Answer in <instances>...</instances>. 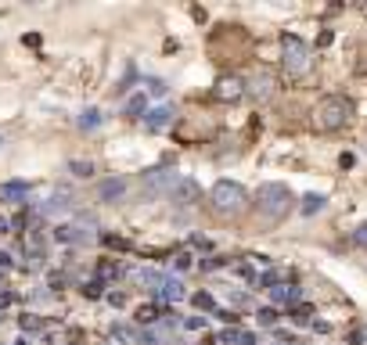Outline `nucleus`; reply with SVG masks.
Returning a JSON list of instances; mask_svg holds the SVG:
<instances>
[{
  "label": "nucleus",
  "mask_w": 367,
  "mask_h": 345,
  "mask_svg": "<svg viewBox=\"0 0 367 345\" xmlns=\"http://www.w3.org/2000/svg\"><path fill=\"white\" fill-rule=\"evenodd\" d=\"M0 144H4V137H0Z\"/></svg>",
  "instance_id": "obj_36"
},
{
  "label": "nucleus",
  "mask_w": 367,
  "mask_h": 345,
  "mask_svg": "<svg viewBox=\"0 0 367 345\" xmlns=\"http://www.w3.org/2000/svg\"><path fill=\"white\" fill-rule=\"evenodd\" d=\"M353 237H357V245H360V248H367V223H360Z\"/></svg>",
  "instance_id": "obj_31"
},
{
  "label": "nucleus",
  "mask_w": 367,
  "mask_h": 345,
  "mask_svg": "<svg viewBox=\"0 0 367 345\" xmlns=\"http://www.w3.org/2000/svg\"><path fill=\"white\" fill-rule=\"evenodd\" d=\"M137 320H141V323H159V320H162V316H159V306H141V310H137Z\"/></svg>",
  "instance_id": "obj_23"
},
{
  "label": "nucleus",
  "mask_w": 367,
  "mask_h": 345,
  "mask_svg": "<svg viewBox=\"0 0 367 345\" xmlns=\"http://www.w3.org/2000/svg\"><path fill=\"white\" fill-rule=\"evenodd\" d=\"M209 198H212V209L220 216H237L249 205V191L237 180H216L212 191H209Z\"/></svg>",
  "instance_id": "obj_3"
},
{
  "label": "nucleus",
  "mask_w": 367,
  "mask_h": 345,
  "mask_svg": "<svg viewBox=\"0 0 367 345\" xmlns=\"http://www.w3.org/2000/svg\"><path fill=\"white\" fill-rule=\"evenodd\" d=\"M104 291V284H97V280H94V284H86V295H91V298H97Z\"/></svg>",
  "instance_id": "obj_32"
},
{
  "label": "nucleus",
  "mask_w": 367,
  "mask_h": 345,
  "mask_svg": "<svg viewBox=\"0 0 367 345\" xmlns=\"http://www.w3.org/2000/svg\"><path fill=\"white\" fill-rule=\"evenodd\" d=\"M173 198H187V202H194V198H198V184H194V180H184V177H180L177 191H173Z\"/></svg>",
  "instance_id": "obj_17"
},
{
  "label": "nucleus",
  "mask_w": 367,
  "mask_h": 345,
  "mask_svg": "<svg viewBox=\"0 0 367 345\" xmlns=\"http://www.w3.org/2000/svg\"><path fill=\"white\" fill-rule=\"evenodd\" d=\"M184 295H187V288H184L180 277H166L159 284V302H169V306H173V302H180Z\"/></svg>",
  "instance_id": "obj_9"
},
{
  "label": "nucleus",
  "mask_w": 367,
  "mask_h": 345,
  "mask_svg": "<svg viewBox=\"0 0 367 345\" xmlns=\"http://www.w3.org/2000/svg\"><path fill=\"white\" fill-rule=\"evenodd\" d=\"M281 54H285V69H288L292 76H306V72H310L313 51H310V43L302 40V36H292V33L281 36Z\"/></svg>",
  "instance_id": "obj_4"
},
{
  "label": "nucleus",
  "mask_w": 367,
  "mask_h": 345,
  "mask_svg": "<svg viewBox=\"0 0 367 345\" xmlns=\"http://www.w3.org/2000/svg\"><path fill=\"white\" fill-rule=\"evenodd\" d=\"M292 202L295 198L285 184H263L256 191V209H259V216H267V220H285Z\"/></svg>",
  "instance_id": "obj_2"
},
{
  "label": "nucleus",
  "mask_w": 367,
  "mask_h": 345,
  "mask_svg": "<svg viewBox=\"0 0 367 345\" xmlns=\"http://www.w3.org/2000/svg\"><path fill=\"white\" fill-rule=\"evenodd\" d=\"M0 266H11V255L8 252H0Z\"/></svg>",
  "instance_id": "obj_34"
},
{
  "label": "nucleus",
  "mask_w": 367,
  "mask_h": 345,
  "mask_svg": "<svg viewBox=\"0 0 367 345\" xmlns=\"http://www.w3.org/2000/svg\"><path fill=\"white\" fill-rule=\"evenodd\" d=\"M101 122H104V112H101V108H83L79 119H76L79 129H94V126H101Z\"/></svg>",
  "instance_id": "obj_16"
},
{
  "label": "nucleus",
  "mask_w": 367,
  "mask_h": 345,
  "mask_svg": "<svg viewBox=\"0 0 367 345\" xmlns=\"http://www.w3.org/2000/svg\"><path fill=\"white\" fill-rule=\"evenodd\" d=\"M123 115H126V119H144V115H148V97H144V94H134V97L123 104Z\"/></svg>",
  "instance_id": "obj_15"
},
{
  "label": "nucleus",
  "mask_w": 367,
  "mask_h": 345,
  "mask_svg": "<svg viewBox=\"0 0 367 345\" xmlns=\"http://www.w3.org/2000/svg\"><path fill=\"white\" fill-rule=\"evenodd\" d=\"M173 266H177V270H191V266H194V263H191V252L177 255V263H173Z\"/></svg>",
  "instance_id": "obj_30"
},
{
  "label": "nucleus",
  "mask_w": 367,
  "mask_h": 345,
  "mask_svg": "<svg viewBox=\"0 0 367 345\" xmlns=\"http://www.w3.org/2000/svg\"><path fill=\"white\" fill-rule=\"evenodd\" d=\"M29 184L26 180H11V184H0V198L4 202H26Z\"/></svg>",
  "instance_id": "obj_13"
},
{
  "label": "nucleus",
  "mask_w": 367,
  "mask_h": 345,
  "mask_svg": "<svg viewBox=\"0 0 367 345\" xmlns=\"http://www.w3.org/2000/svg\"><path fill=\"white\" fill-rule=\"evenodd\" d=\"M169 122H173V108H169V104H155V108H148L144 126L151 129V134H159V129H169Z\"/></svg>",
  "instance_id": "obj_8"
},
{
  "label": "nucleus",
  "mask_w": 367,
  "mask_h": 345,
  "mask_svg": "<svg viewBox=\"0 0 367 345\" xmlns=\"http://www.w3.org/2000/svg\"><path fill=\"white\" fill-rule=\"evenodd\" d=\"M212 97L224 101V104L242 101L245 97V79L242 76H220V79H216V86H212Z\"/></svg>",
  "instance_id": "obj_6"
},
{
  "label": "nucleus",
  "mask_w": 367,
  "mask_h": 345,
  "mask_svg": "<svg viewBox=\"0 0 367 345\" xmlns=\"http://www.w3.org/2000/svg\"><path fill=\"white\" fill-rule=\"evenodd\" d=\"M270 86H274V83H270L267 76H259V79L252 83V97H270Z\"/></svg>",
  "instance_id": "obj_24"
},
{
  "label": "nucleus",
  "mask_w": 367,
  "mask_h": 345,
  "mask_svg": "<svg viewBox=\"0 0 367 345\" xmlns=\"http://www.w3.org/2000/svg\"><path fill=\"white\" fill-rule=\"evenodd\" d=\"M274 345H302V342H292V338H281V342H274Z\"/></svg>",
  "instance_id": "obj_35"
},
{
  "label": "nucleus",
  "mask_w": 367,
  "mask_h": 345,
  "mask_svg": "<svg viewBox=\"0 0 367 345\" xmlns=\"http://www.w3.org/2000/svg\"><path fill=\"white\" fill-rule=\"evenodd\" d=\"M180 184V172L173 169H151L144 172V194H173Z\"/></svg>",
  "instance_id": "obj_5"
},
{
  "label": "nucleus",
  "mask_w": 367,
  "mask_h": 345,
  "mask_svg": "<svg viewBox=\"0 0 367 345\" xmlns=\"http://www.w3.org/2000/svg\"><path fill=\"white\" fill-rule=\"evenodd\" d=\"M324 209V198L320 194H306V198H302V212L306 216H313V212H320Z\"/></svg>",
  "instance_id": "obj_21"
},
{
  "label": "nucleus",
  "mask_w": 367,
  "mask_h": 345,
  "mask_svg": "<svg viewBox=\"0 0 367 345\" xmlns=\"http://www.w3.org/2000/svg\"><path fill=\"white\" fill-rule=\"evenodd\" d=\"M350 119H353V101L342 97V94L324 97V101L313 108V126L320 129V134H335V129H342Z\"/></svg>",
  "instance_id": "obj_1"
},
{
  "label": "nucleus",
  "mask_w": 367,
  "mask_h": 345,
  "mask_svg": "<svg viewBox=\"0 0 367 345\" xmlns=\"http://www.w3.org/2000/svg\"><path fill=\"white\" fill-rule=\"evenodd\" d=\"M310 320H313V310L310 306H295L292 310V323H299V328H306Z\"/></svg>",
  "instance_id": "obj_20"
},
{
  "label": "nucleus",
  "mask_w": 367,
  "mask_h": 345,
  "mask_svg": "<svg viewBox=\"0 0 367 345\" xmlns=\"http://www.w3.org/2000/svg\"><path fill=\"white\" fill-rule=\"evenodd\" d=\"M22 328H26V331H43V320L33 316V313H22Z\"/></svg>",
  "instance_id": "obj_26"
},
{
  "label": "nucleus",
  "mask_w": 367,
  "mask_h": 345,
  "mask_svg": "<svg viewBox=\"0 0 367 345\" xmlns=\"http://www.w3.org/2000/svg\"><path fill=\"white\" fill-rule=\"evenodd\" d=\"M270 298H274V306H292V302H299V288L295 284H277V288H270Z\"/></svg>",
  "instance_id": "obj_14"
},
{
  "label": "nucleus",
  "mask_w": 367,
  "mask_h": 345,
  "mask_svg": "<svg viewBox=\"0 0 367 345\" xmlns=\"http://www.w3.org/2000/svg\"><path fill=\"white\" fill-rule=\"evenodd\" d=\"M350 345H367V323H364V328H357V331L350 335Z\"/></svg>",
  "instance_id": "obj_29"
},
{
  "label": "nucleus",
  "mask_w": 367,
  "mask_h": 345,
  "mask_svg": "<svg viewBox=\"0 0 367 345\" xmlns=\"http://www.w3.org/2000/svg\"><path fill=\"white\" fill-rule=\"evenodd\" d=\"M194 306H198V310H209V313H220V310H216V298H212L209 291H198V295H194Z\"/></svg>",
  "instance_id": "obj_22"
},
{
  "label": "nucleus",
  "mask_w": 367,
  "mask_h": 345,
  "mask_svg": "<svg viewBox=\"0 0 367 345\" xmlns=\"http://www.w3.org/2000/svg\"><path fill=\"white\" fill-rule=\"evenodd\" d=\"M69 172H72V177H79V180H86V177H94V162L72 159V162H69Z\"/></svg>",
  "instance_id": "obj_18"
},
{
  "label": "nucleus",
  "mask_w": 367,
  "mask_h": 345,
  "mask_svg": "<svg viewBox=\"0 0 367 345\" xmlns=\"http://www.w3.org/2000/svg\"><path fill=\"white\" fill-rule=\"evenodd\" d=\"M54 237H58L61 245H86V241H91V234H86L83 227H76V223H61L54 230Z\"/></svg>",
  "instance_id": "obj_10"
},
{
  "label": "nucleus",
  "mask_w": 367,
  "mask_h": 345,
  "mask_svg": "<svg viewBox=\"0 0 367 345\" xmlns=\"http://www.w3.org/2000/svg\"><path fill=\"white\" fill-rule=\"evenodd\" d=\"M65 209H69V202H65V198H51L40 212H43V216H54V212H65Z\"/></svg>",
  "instance_id": "obj_25"
},
{
  "label": "nucleus",
  "mask_w": 367,
  "mask_h": 345,
  "mask_svg": "<svg viewBox=\"0 0 367 345\" xmlns=\"http://www.w3.org/2000/svg\"><path fill=\"white\" fill-rule=\"evenodd\" d=\"M126 194V180L123 177H108V180H101V187H97V198L101 202H119Z\"/></svg>",
  "instance_id": "obj_11"
},
{
  "label": "nucleus",
  "mask_w": 367,
  "mask_h": 345,
  "mask_svg": "<svg viewBox=\"0 0 367 345\" xmlns=\"http://www.w3.org/2000/svg\"><path fill=\"white\" fill-rule=\"evenodd\" d=\"M11 227H15V223L8 220V216H0V234H11Z\"/></svg>",
  "instance_id": "obj_33"
},
{
  "label": "nucleus",
  "mask_w": 367,
  "mask_h": 345,
  "mask_svg": "<svg viewBox=\"0 0 367 345\" xmlns=\"http://www.w3.org/2000/svg\"><path fill=\"white\" fill-rule=\"evenodd\" d=\"M126 280H130V284H137V288H155L159 291V284L166 277L155 266H134V270H126Z\"/></svg>",
  "instance_id": "obj_7"
},
{
  "label": "nucleus",
  "mask_w": 367,
  "mask_h": 345,
  "mask_svg": "<svg viewBox=\"0 0 367 345\" xmlns=\"http://www.w3.org/2000/svg\"><path fill=\"white\" fill-rule=\"evenodd\" d=\"M184 328L187 331H202L205 328V316H184Z\"/></svg>",
  "instance_id": "obj_28"
},
{
  "label": "nucleus",
  "mask_w": 367,
  "mask_h": 345,
  "mask_svg": "<svg viewBox=\"0 0 367 345\" xmlns=\"http://www.w3.org/2000/svg\"><path fill=\"white\" fill-rule=\"evenodd\" d=\"M166 90H169V86H166L162 79H148V94H151V97H162Z\"/></svg>",
  "instance_id": "obj_27"
},
{
  "label": "nucleus",
  "mask_w": 367,
  "mask_h": 345,
  "mask_svg": "<svg viewBox=\"0 0 367 345\" xmlns=\"http://www.w3.org/2000/svg\"><path fill=\"white\" fill-rule=\"evenodd\" d=\"M256 320H259V328H274V323L281 320V313H277L274 306H263V310L256 313Z\"/></svg>",
  "instance_id": "obj_19"
},
{
  "label": "nucleus",
  "mask_w": 367,
  "mask_h": 345,
  "mask_svg": "<svg viewBox=\"0 0 367 345\" xmlns=\"http://www.w3.org/2000/svg\"><path fill=\"white\" fill-rule=\"evenodd\" d=\"M216 345H259L252 331H242V328H227L216 335Z\"/></svg>",
  "instance_id": "obj_12"
}]
</instances>
